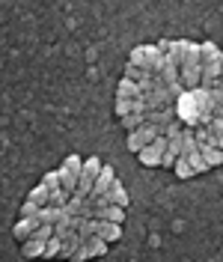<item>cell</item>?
<instances>
[{"instance_id":"22","label":"cell","mask_w":223,"mask_h":262,"mask_svg":"<svg viewBox=\"0 0 223 262\" xmlns=\"http://www.w3.org/2000/svg\"><path fill=\"white\" fill-rule=\"evenodd\" d=\"M86 247H90V253H93V259H98V256H104L107 253V242L104 238H98V235H93V238H86Z\"/></svg>"},{"instance_id":"30","label":"cell","mask_w":223,"mask_h":262,"mask_svg":"<svg viewBox=\"0 0 223 262\" xmlns=\"http://www.w3.org/2000/svg\"><path fill=\"white\" fill-rule=\"evenodd\" d=\"M155 48L167 57V54H170V48H173V39H161V42H155Z\"/></svg>"},{"instance_id":"16","label":"cell","mask_w":223,"mask_h":262,"mask_svg":"<svg viewBox=\"0 0 223 262\" xmlns=\"http://www.w3.org/2000/svg\"><path fill=\"white\" fill-rule=\"evenodd\" d=\"M128 63L146 69V63H149V45H137V48H131V54H128Z\"/></svg>"},{"instance_id":"15","label":"cell","mask_w":223,"mask_h":262,"mask_svg":"<svg viewBox=\"0 0 223 262\" xmlns=\"http://www.w3.org/2000/svg\"><path fill=\"white\" fill-rule=\"evenodd\" d=\"M42 224H48V227H57L60 224V217H63V209H54V206H45V209H39V214H36Z\"/></svg>"},{"instance_id":"32","label":"cell","mask_w":223,"mask_h":262,"mask_svg":"<svg viewBox=\"0 0 223 262\" xmlns=\"http://www.w3.org/2000/svg\"><path fill=\"white\" fill-rule=\"evenodd\" d=\"M217 149H220V152H223V137H217Z\"/></svg>"},{"instance_id":"7","label":"cell","mask_w":223,"mask_h":262,"mask_svg":"<svg viewBox=\"0 0 223 262\" xmlns=\"http://www.w3.org/2000/svg\"><path fill=\"white\" fill-rule=\"evenodd\" d=\"M116 98L137 101V98H143V90H140V83H134V81H128V78H122V81H119V86H116Z\"/></svg>"},{"instance_id":"19","label":"cell","mask_w":223,"mask_h":262,"mask_svg":"<svg viewBox=\"0 0 223 262\" xmlns=\"http://www.w3.org/2000/svg\"><path fill=\"white\" fill-rule=\"evenodd\" d=\"M122 78H128V81H134V83H143V81H149L152 75H149L146 69H140V66L125 63V75H122Z\"/></svg>"},{"instance_id":"2","label":"cell","mask_w":223,"mask_h":262,"mask_svg":"<svg viewBox=\"0 0 223 262\" xmlns=\"http://www.w3.org/2000/svg\"><path fill=\"white\" fill-rule=\"evenodd\" d=\"M167 146H170V140L161 134L158 140H152L149 146L137 155V161L143 164V167H161V158H164V152H167Z\"/></svg>"},{"instance_id":"10","label":"cell","mask_w":223,"mask_h":262,"mask_svg":"<svg viewBox=\"0 0 223 262\" xmlns=\"http://www.w3.org/2000/svg\"><path fill=\"white\" fill-rule=\"evenodd\" d=\"M107 203H110V206H119V209H128V188L119 179L113 182L110 194H107Z\"/></svg>"},{"instance_id":"24","label":"cell","mask_w":223,"mask_h":262,"mask_svg":"<svg viewBox=\"0 0 223 262\" xmlns=\"http://www.w3.org/2000/svg\"><path fill=\"white\" fill-rule=\"evenodd\" d=\"M113 114H116V119H125V116H131V114H134V101L116 98V101H113Z\"/></svg>"},{"instance_id":"26","label":"cell","mask_w":223,"mask_h":262,"mask_svg":"<svg viewBox=\"0 0 223 262\" xmlns=\"http://www.w3.org/2000/svg\"><path fill=\"white\" fill-rule=\"evenodd\" d=\"M60 250H63V238H57V235H54V238L48 242V247H45V256H42V259H45V262L60 259Z\"/></svg>"},{"instance_id":"9","label":"cell","mask_w":223,"mask_h":262,"mask_svg":"<svg viewBox=\"0 0 223 262\" xmlns=\"http://www.w3.org/2000/svg\"><path fill=\"white\" fill-rule=\"evenodd\" d=\"M191 45H193L191 39H173V48H170V54H167V57H170L179 69H182V66H185V57H188V51H191Z\"/></svg>"},{"instance_id":"21","label":"cell","mask_w":223,"mask_h":262,"mask_svg":"<svg viewBox=\"0 0 223 262\" xmlns=\"http://www.w3.org/2000/svg\"><path fill=\"white\" fill-rule=\"evenodd\" d=\"M119 125L131 134V131H140L146 125V116H140V114H131V116H125V119H119Z\"/></svg>"},{"instance_id":"31","label":"cell","mask_w":223,"mask_h":262,"mask_svg":"<svg viewBox=\"0 0 223 262\" xmlns=\"http://www.w3.org/2000/svg\"><path fill=\"white\" fill-rule=\"evenodd\" d=\"M214 119H223V107H214Z\"/></svg>"},{"instance_id":"4","label":"cell","mask_w":223,"mask_h":262,"mask_svg":"<svg viewBox=\"0 0 223 262\" xmlns=\"http://www.w3.org/2000/svg\"><path fill=\"white\" fill-rule=\"evenodd\" d=\"M182 86L191 93V90H196L199 83H203V66H182Z\"/></svg>"},{"instance_id":"17","label":"cell","mask_w":223,"mask_h":262,"mask_svg":"<svg viewBox=\"0 0 223 262\" xmlns=\"http://www.w3.org/2000/svg\"><path fill=\"white\" fill-rule=\"evenodd\" d=\"M199 152H203V158H206V164L211 170H214V167H223V152L217 146H203Z\"/></svg>"},{"instance_id":"5","label":"cell","mask_w":223,"mask_h":262,"mask_svg":"<svg viewBox=\"0 0 223 262\" xmlns=\"http://www.w3.org/2000/svg\"><path fill=\"white\" fill-rule=\"evenodd\" d=\"M146 122H152L155 128H167V125H173L175 122V107H164V111H152V114L146 116Z\"/></svg>"},{"instance_id":"14","label":"cell","mask_w":223,"mask_h":262,"mask_svg":"<svg viewBox=\"0 0 223 262\" xmlns=\"http://www.w3.org/2000/svg\"><path fill=\"white\" fill-rule=\"evenodd\" d=\"M27 200H30V203H36L39 209H45V206H51V191L45 188V185H42V182H39V185L33 188L30 194H27Z\"/></svg>"},{"instance_id":"13","label":"cell","mask_w":223,"mask_h":262,"mask_svg":"<svg viewBox=\"0 0 223 262\" xmlns=\"http://www.w3.org/2000/svg\"><path fill=\"white\" fill-rule=\"evenodd\" d=\"M101 170H104V161H101L98 155H90V158H83V176H86V179L96 182L98 176H101Z\"/></svg>"},{"instance_id":"8","label":"cell","mask_w":223,"mask_h":262,"mask_svg":"<svg viewBox=\"0 0 223 262\" xmlns=\"http://www.w3.org/2000/svg\"><path fill=\"white\" fill-rule=\"evenodd\" d=\"M45 247H48V242H42V238L33 235L30 242L21 245V256H24V259H42V256H45Z\"/></svg>"},{"instance_id":"6","label":"cell","mask_w":223,"mask_h":262,"mask_svg":"<svg viewBox=\"0 0 223 262\" xmlns=\"http://www.w3.org/2000/svg\"><path fill=\"white\" fill-rule=\"evenodd\" d=\"M98 238H104L107 245H116L122 238V224H110V221H98Z\"/></svg>"},{"instance_id":"20","label":"cell","mask_w":223,"mask_h":262,"mask_svg":"<svg viewBox=\"0 0 223 262\" xmlns=\"http://www.w3.org/2000/svg\"><path fill=\"white\" fill-rule=\"evenodd\" d=\"M78 232H80V238H93V235H98V221L96 217H83L78 224Z\"/></svg>"},{"instance_id":"3","label":"cell","mask_w":223,"mask_h":262,"mask_svg":"<svg viewBox=\"0 0 223 262\" xmlns=\"http://www.w3.org/2000/svg\"><path fill=\"white\" fill-rule=\"evenodd\" d=\"M39 227H42L39 217H18L15 229H12V238H15L18 245H24V242H30L33 238V232H36Z\"/></svg>"},{"instance_id":"27","label":"cell","mask_w":223,"mask_h":262,"mask_svg":"<svg viewBox=\"0 0 223 262\" xmlns=\"http://www.w3.org/2000/svg\"><path fill=\"white\" fill-rule=\"evenodd\" d=\"M36 214H39V206L30 203V200H24V203H21V209H18V217H36Z\"/></svg>"},{"instance_id":"1","label":"cell","mask_w":223,"mask_h":262,"mask_svg":"<svg viewBox=\"0 0 223 262\" xmlns=\"http://www.w3.org/2000/svg\"><path fill=\"white\" fill-rule=\"evenodd\" d=\"M175 119H179L185 128H199V107H196L193 93H185V96L175 101Z\"/></svg>"},{"instance_id":"33","label":"cell","mask_w":223,"mask_h":262,"mask_svg":"<svg viewBox=\"0 0 223 262\" xmlns=\"http://www.w3.org/2000/svg\"><path fill=\"white\" fill-rule=\"evenodd\" d=\"M220 69H223V57H220Z\"/></svg>"},{"instance_id":"18","label":"cell","mask_w":223,"mask_h":262,"mask_svg":"<svg viewBox=\"0 0 223 262\" xmlns=\"http://www.w3.org/2000/svg\"><path fill=\"white\" fill-rule=\"evenodd\" d=\"M173 173H175V179H182V182H188V179H193V176H196L188 158H179V161H175V167H173Z\"/></svg>"},{"instance_id":"12","label":"cell","mask_w":223,"mask_h":262,"mask_svg":"<svg viewBox=\"0 0 223 262\" xmlns=\"http://www.w3.org/2000/svg\"><path fill=\"white\" fill-rule=\"evenodd\" d=\"M199 57H203V63H217L223 57V48L217 42H199Z\"/></svg>"},{"instance_id":"23","label":"cell","mask_w":223,"mask_h":262,"mask_svg":"<svg viewBox=\"0 0 223 262\" xmlns=\"http://www.w3.org/2000/svg\"><path fill=\"white\" fill-rule=\"evenodd\" d=\"M42 185L48 188L51 194H54V191H60V188H63V179H60V170H48V173L42 176Z\"/></svg>"},{"instance_id":"11","label":"cell","mask_w":223,"mask_h":262,"mask_svg":"<svg viewBox=\"0 0 223 262\" xmlns=\"http://www.w3.org/2000/svg\"><path fill=\"white\" fill-rule=\"evenodd\" d=\"M125 212H128V209H119V206H104L101 212H96V221H110V224H125Z\"/></svg>"},{"instance_id":"28","label":"cell","mask_w":223,"mask_h":262,"mask_svg":"<svg viewBox=\"0 0 223 262\" xmlns=\"http://www.w3.org/2000/svg\"><path fill=\"white\" fill-rule=\"evenodd\" d=\"M175 161H179V155L175 152H170V146H167V152H164V158H161V170H173Z\"/></svg>"},{"instance_id":"29","label":"cell","mask_w":223,"mask_h":262,"mask_svg":"<svg viewBox=\"0 0 223 262\" xmlns=\"http://www.w3.org/2000/svg\"><path fill=\"white\" fill-rule=\"evenodd\" d=\"M93 259V253H90V247H86V242L75 250V256H72V262H90Z\"/></svg>"},{"instance_id":"25","label":"cell","mask_w":223,"mask_h":262,"mask_svg":"<svg viewBox=\"0 0 223 262\" xmlns=\"http://www.w3.org/2000/svg\"><path fill=\"white\" fill-rule=\"evenodd\" d=\"M182 158H188V161H191V167H193V173H196V176L211 170V167L206 164V158H203V152H193V155H182Z\"/></svg>"}]
</instances>
